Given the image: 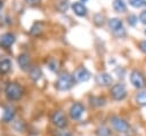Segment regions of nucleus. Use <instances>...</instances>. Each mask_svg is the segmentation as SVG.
Instances as JSON below:
<instances>
[{"label": "nucleus", "instance_id": "obj_1", "mask_svg": "<svg viewBox=\"0 0 146 136\" xmlns=\"http://www.w3.org/2000/svg\"><path fill=\"white\" fill-rule=\"evenodd\" d=\"M5 94H6V96H7L8 99H10V101H17V99H19L23 96L24 89L17 82H9L7 85V87H6V89H5Z\"/></svg>", "mask_w": 146, "mask_h": 136}, {"label": "nucleus", "instance_id": "obj_2", "mask_svg": "<svg viewBox=\"0 0 146 136\" xmlns=\"http://www.w3.org/2000/svg\"><path fill=\"white\" fill-rule=\"evenodd\" d=\"M74 82H75V80H74L73 75H71V74L65 72V73H62L60 75H58V79H57L55 86H56V88L58 90L64 91V90L71 89L73 87Z\"/></svg>", "mask_w": 146, "mask_h": 136}, {"label": "nucleus", "instance_id": "obj_3", "mask_svg": "<svg viewBox=\"0 0 146 136\" xmlns=\"http://www.w3.org/2000/svg\"><path fill=\"white\" fill-rule=\"evenodd\" d=\"M130 82L137 89H143L146 86V79H145L144 74L138 70L131 71V73H130Z\"/></svg>", "mask_w": 146, "mask_h": 136}, {"label": "nucleus", "instance_id": "obj_4", "mask_svg": "<svg viewBox=\"0 0 146 136\" xmlns=\"http://www.w3.org/2000/svg\"><path fill=\"white\" fill-rule=\"evenodd\" d=\"M111 96L115 101H123L127 97V88L123 83H115L111 87Z\"/></svg>", "mask_w": 146, "mask_h": 136}, {"label": "nucleus", "instance_id": "obj_5", "mask_svg": "<svg viewBox=\"0 0 146 136\" xmlns=\"http://www.w3.org/2000/svg\"><path fill=\"white\" fill-rule=\"evenodd\" d=\"M112 127L117 131V133H127L129 130V123L117 115H112L110 119Z\"/></svg>", "mask_w": 146, "mask_h": 136}, {"label": "nucleus", "instance_id": "obj_6", "mask_svg": "<svg viewBox=\"0 0 146 136\" xmlns=\"http://www.w3.org/2000/svg\"><path fill=\"white\" fill-rule=\"evenodd\" d=\"M51 121H52V123H54L56 127H58V128H64V127L67 125L66 117H65V114H64L60 110H57V111H55V112L52 113V115H51Z\"/></svg>", "mask_w": 146, "mask_h": 136}, {"label": "nucleus", "instance_id": "obj_7", "mask_svg": "<svg viewBox=\"0 0 146 136\" xmlns=\"http://www.w3.org/2000/svg\"><path fill=\"white\" fill-rule=\"evenodd\" d=\"M84 112V106L81 103H73L68 110V114L73 120H79Z\"/></svg>", "mask_w": 146, "mask_h": 136}, {"label": "nucleus", "instance_id": "obj_8", "mask_svg": "<svg viewBox=\"0 0 146 136\" xmlns=\"http://www.w3.org/2000/svg\"><path fill=\"white\" fill-rule=\"evenodd\" d=\"M90 77H91L90 72L83 66L76 69L74 71V73H73V78H74V80L76 82H86V81H88L90 79Z\"/></svg>", "mask_w": 146, "mask_h": 136}, {"label": "nucleus", "instance_id": "obj_9", "mask_svg": "<svg viewBox=\"0 0 146 136\" xmlns=\"http://www.w3.org/2000/svg\"><path fill=\"white\" fill-rule=\"evenodd\" d=\"M95 81H96V83H97L98 86L107 87V86H111V83H112L113 79H112V77H111L108 73L103 72V73H98V74L96 75Z\"/></svg>", "mask_w": 146, "mask_h": 136}, {"label": "nucleus", "instance_id": "obj_10", "mask_svg": "<svg viewBox=\"0 0 146 136\" xmlns=\"http://www.w3.org/2000/svg\"><path fill=\"white\" fill-rule=\"evenodd\" d=\"M71 7H72V10L74 11V14L76 16H79V17H84L88 14V9L82 2H79V1L78 2H73Z\"/></svg>", "mask_w": 146, "mask_h": 136}, {"label": "nucleus", "instance_id": "obj_11", "mask_svg": "<svg viewBox=\"0 0 146 136\" xmlns=\"http://www.w3.org/2000/svg\"><path fill=\"white\" fill-rule=\"evenodd\" d=\"M15 35L11 33H3L0 35V45L3 48H9L14 42H15Z\"/></svg>", "mask_w": 146, "mask_h": 136}, {"label": "nucleus", "instance_id": "obj_12", "mask_svg": "<svg viewBox=\"0 0 146 136\" xmlns=\"http://www.w3.org/2000/svg\"><path fill=\"white\" fill-rule=\"evenodd\" d=\"M17 62H18V65H19V67H21L22 70L27 71L29 69H31V67H30V56H29L26 53L21 54V55L18 56V58H17Z\"/></svg>", "mask_w": 146, "mask_h": 136}, {"label": "nucleus", "instance_id": "obj_13", "mask_svg": "<svg viewBox=\"0 0 146 136\" xmlns=\"http://www.w3.org/2000/svg\"><path fill=\"white\" fill-rule=\"evenodd\" d=\"M108 26H110V29H111L113 32H115V31H117L119 29L123 27V24H122V21H121L120 18L113 17V18L108 19Z\"/></svg>", "mask_w": 146, "mask_h": 136}, {"label": "nucleus", "instance_id": "obj_14", "mask_svg": "<svg viewBox=\"0 0 146 136\" xmlns=\"http://www.w3.org/2000/svg\"><path fill=\"white\" fill-rule=\"evenodd\" d=\"M29 75H30V78H31L33 81H38V80L41 78V75H42V71H41V69L38 67V66H32V67L30 69V71H29Z\"/></svg>", "mask_w": 146, "mask_h": 136}, {"label": "nucleus", "instance_id": "obj_15", "mask_svg": "<svg viewBox=\"0 0 146 136\" xmlns=\"http://www.w3.org/2000/svg\"><path fill=\"white\" fill-rule=\"evenodd\" d=\"M11 69V62L8 58L1 59L0 61V74H6L10 71Z\"/></svg>", "mask_w": 146, "mask_h": 136}, {"label": "nucleus", "instance_id": "obj_16", "mask_svg": "<svg viewBox=\"0 0 146 136\" xmlns=\"http://www.w3.org/2000/svg\"><path fill=\"white\" fill-rule=\"evenodd\" d=\"M15 115V109L13 106H7L3 111V115H2V119L5 122H9L10 120H13Z\"/></svg>", "mask_w": 146, "mask_h": 136}, {"label": "nucleus", "instance_id": "obj_17", "mask_svg": "<svg viewBox=\"0 0 146 136\" xmlns=\"http://www.w3.org/2000/svg\"><path fill=\"white\" fill-rule=\"evenodd\" d=\"M113 9L116 13H125L127 11V6L123 2V0H114L113 1Z\"/></svg>", "mask_w": 146, "mask_h": 136}, {"label": "nucleus", "instance_id": "obj_18", "mask_svg": "<svg viewBox=\"0 0 146 136\" xmlns=\"http://www.w3.org/2000/svg\"><path fill=\"white\" fill-rule=\"evenodd\" d=\"M135 99H136V103H137L138 105L146 106V90H141V91H139V93L136 95Z\"/></svg>", "mask_w": 146, "mask_h": 136}, {"label": "nucleus", "instance_id": "obj_19", "mask_svg": "<svg viewBox=\"0 0 146 136\" xmlns=\"http://www.w3.org/2000/svg\"><path fill=\"white\" fill-rule=\"evenodd\" d=\"M42 29H43V24H42L41 22H36V23H34L33 26L31 27L30 33H31L32 35H38V34H40V33L42 32Z\"/></svg>", "mask_w": 146, "mask_h": 136}, {"label": "nucleus", "instance_id": "obj_20", "mask_svg": "<svg viewBox=\"0 0 146 136\" xmlns=\"http://www.w3.org/2000/svg\"><path fill=\"white\" fill-rule=\"evenodd\" d=\"M70 7V3H68V0H59L57 3H56V8L58 11L60 13H65Z\"/></svg>", "mask_w": 146, "mask_h": 136}, {"label": "nucleus", "instance_id": "obj_21", "mask_svg": "<svg viewBox=\"0 0 146 136\" xmlns=\"http://www.w3.org/2000/svg\"><path fill=\"white\" fill-rule=\"evenodd\" d=\"M94 24L97 26H103L105 24V16L102 13H97L94 15Z\"/></svg>", "mask_w": 146, "mask_h": 136}, {"label": "nucleus", "instance_id": "obj_22", "mask_svg": "<svg viewBox=\"0 0 146 136\" xmlns=\"http://www.w3.org/2000/svg\"><path fill=\"white\" fill-rule=\"evenodd\" d=\"M48 67L52 72H58L59 71V62L56 58H50L48 61Z\"/></svg>", "mask_w": 146, "mask_h": 136}, {"label": "nucleus", "instance_id": "obj_23", "mask_svg": "<svg viewBox=\"0 0 146 136\" xmlns=\"http://www.w3.org/2000/svg\"><path fill=\"white\" fill-rule=\"evenodd\" d=\"M105 103L106 101L103 97H90V104L94 106H104Z\"/></svg>", "mask_w": 146, "mask_h": 136}, {"label": "nucleus", "instance_id": "obj_24", "mask_svg": "<svg viewBox=\"0 0 146 136\" xmlns=\"http://www.w3.org/2000/svg\"><path fill=\"white\" fill-rule=\"evenodd\" d=\"M96 135L97 136H110L111 135V130L107 127L102 126V127H98L96 129Z\"/></svg>", "mask_w": 146, "mask_h": 136}, {"label": "nucleus", "instance_id": "obj_25", "mask_svg": "<svg viewBox=\"0 0 146 136\" xmlns=\"http://www.w3.org/2000/svg\"><path fill=\"white\" fill-rule=\"evenodd\" d=\"M127 19H128V24H129L130 26H135V25L138 23V16L135 15V14H130Z\"/></svg>", "mask_w": 146, "mask_h": 136}, {"label": "nucleus", "instance_id": "obj_26", "mask_svg": "<svg viewBox=\"0 0 146 136\" xmlns=\"http://www.w3.org/2000/svg\"><path fill=\"white\" fill-rule=\"evenodd\" d=\"M113 33H114V35H115L116 38H119V39H122V38H124V37L127 35V32H125L124 27H121V29H119L117 31H115V32H113Z\"/></svg>", "mask_w": 146, "mask_h": 136}, {"label": "nucleus", "instance_id": "obj_27", "mask_svg": "<svg viewBox=\"0 0 146 136\" xmlns=\"http://www.w3.org/2000/svg\"><path fill=\"white\" fill-rule=\"evenodd\" d=\"M144 2H145V0H129V5L135 7V8L141 7L144 5Z\"/></svg>", "mask_w": 146, "mask_h": 136}, {"label": "nucleus", "instance_id": "obj_28", "mask_svg": "<svg viewBox=\"0 0 146 136\" xmlns=\"http://www.w3.org/2000/svg\"><path fill=\"white\" fill-rule=\"evenodd\" d=\"M139 21H140L143 24L146 25V9L140 13V15H139Z\"/></svg>", "mask_w": 146, "mask_h": 136}, {"label": "nucleus", "instance_id": "obj_29", "mask_svg": "<svg viewBox=\"0 0 146 136\" xmlns=\"http://www.w3.org/2000/svg\"><path fill=\"white\" fill-rule=\"evenodd\" d=\"M139 49H140L144 54H146V40H143V41L139 42Z\"/></svg>", "mask_w": 146, "mask_h": 136}, {"label": "nucleus", "instance_id": "obj_30", "mask_svg": "<svg viewBox=\"0 0 146 136\" xmlns=\"http://www.w3.org/2000/svg\"><path fill=\"white\" fill-rule=\"evenodd\" d=\"M27 3H30V5H36V3H39L41 0H25Z\"/></svg>", "mask_w": 146, "mask_h": 136}, {"label": "nucleus", "instance_id": "obj_31", "mask_svg": "<svg viewBox=\"0 0 146 136\" xmlns=\"http://www.w3.org/2000/svg\"><path fill=\"white\" fill-rule=\"evenodd\" d=\"M81 1H82V2H86V1H88V0H81Z\"/></svg>", "mask_w": 146, "mask_h": 136}, {"label": "nucleus", "instance_id": "obj_32", "mask_svg": "<svg viewBox=\"0 0 146 136\" xmlns=\"http://www.w3.org/2000/svg\"><path fill=\"white\" fill-rule=\"evenodd\" d=\"M144 33H145V35H146V29H145V31H144Z\"/></svg>", "mask_w": 146, "mask_h": 136}, {"label": "nucleus", "instance_id": "obj_33", "mask_svg": "<svg viewBox=\"0 0 146 136\" xmlns=\"http://www.w3.org/2000/svg\"><path fill=\"white\" fill-rule=\"evenodd\" d=\"M144 5H145V6H146V1H145V2H144Z\"/></svg>", "mask_w": 146, "mask_h": 136}, {"label": "nucleus", "instance_id": "obj_34", "mask_svg": "<svg viewBox=\"0 0 146 136\" xmlns=\"http://www.w3.org/2000/svg\"><path fill=\"white\" fill-rule=\"evenodd\" d=\"M0 6H1V2H0Z\"/></svg>", "mask_w": 146, "mask_h": 136}]
</instances>
